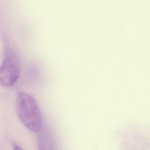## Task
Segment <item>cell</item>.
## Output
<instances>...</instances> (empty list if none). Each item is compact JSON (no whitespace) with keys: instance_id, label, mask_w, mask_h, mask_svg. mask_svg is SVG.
Segmentation results:
<instances>
[{"instance_id":"obj_1","label":"cell","mask_w":150,"mask_h":150,"mask_svg":"<svg viewBox=\"0 0 150 150\" xmlns=\"http://www.w3.org/2000/svg\"><path fill=\"white\" fill-rule=\"evenodd\" d=\"M17 111L20 121L29 130L34 133L40 131L42 127L41 114L31 95L25 92L18 94Z\"/></svg>"},{"instance_id":"obj_2","label":"cell","mask_w":150,"mask_h":150,"mask_svg":"<svg viewBox=\"0 0 150 150\" xmlns=\"http://www.w3.org/2000/svg\"><path fill=\"white\" fill-rule=\"evenodd\" d=\"M20 75L19 61L16 55H11L5 59L0 68V85L4 87L12 86Z\"/></svg>"},{"instance_id":"obj_3","label":"cell","mask_w":150,"mask_h":150,"mask_svg":"<svg viewBox=\"0 0 150 150\" xmlns=\"http://www.w3.org/2000/svg\"><path fill=\"white\" fill-rule=\"evenodd\" d=\"M13 149L15 150H21V148H20L19 146H18L17 145H16V144H14L13 145Z\"/></svg>"}]
</instances>
